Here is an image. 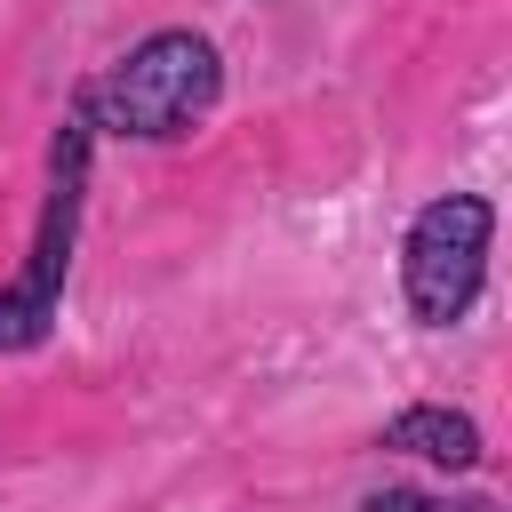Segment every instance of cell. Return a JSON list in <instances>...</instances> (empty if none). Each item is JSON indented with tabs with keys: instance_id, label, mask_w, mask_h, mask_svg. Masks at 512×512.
<instances>
[{
	"instance_id": "cell-1",
	"label": "cell",
	"mask_w": 512,
	"mask_h": 512,
	"mask_svg": "<svg viewBox=\"0 0 512 512\" xmlns=\"http://www.w3.org/2000/svg\"><path fill=\"white\" fill-rule=\"evenodd\" d=\"M216 88H224V64L200 32H152L136 56L112 64V80L96 88V112L112 128L160 144V136H184L192 120H208Z\"/></svg>"
},
{
	"instance_id": "cell-2",
	"label": "cell",
	"mask_w": 512,
	"mask_h": 512,
	"mask_svg": "<svg viewBox=\"0 0 512 512\" xmlns=\"http://www.w3.org/2000/svg\"><path fill=\"white\" fill-rule=\"evenodd\" d=\"M488 232H496V208H488L480 192H448V200H432V208L408 224V256H400V272H408V304H416V320L448 328V320L472 312L480 272H488Z\"/></svg>"
},
{
	"instance_id": "cell-3",
	"label": "cell",
	"mask_w": 512,
	"mask_h": 512,
	"mask_svg": "<svg viewBox=\"0 0 512 512\" xmlns=\"http://www.w3.org/2000/svg\"><path fill=\"white\" fill-rule=\"evenodd\" d=\"M80 176H88V128L72 120L56 136V184H48V216H40V240H32V272L0 296V352H24L48 336V312H56V288H64V248H72V216H80Z\"/></svg>"
},
{
	"instance_id": "cell-4",
	"label": "cell",
	"mask_w": 512,
	"mask_h": 512,
	"mask_svg": "<svg viewBox=\"0 0 512 512\" xmlns=\"http://www.w3.org/2000/svg\"><path fill=\"white\" fill-rule=\"evenodd\" d=\"M384 448L464 472V464L480 456V432H472V416H456V408H400V416L384 424Z\"/></svg>"
},
{
	"instance_id": "cell-5",
	"label": "cell",
	"mask_w": 512,
	"mask_h": 512,
	"mask_svg": "<svg viewBox=\"0 0 512 512\" xmlns=\"http://www.w3.org/2000/svg\"><path fill=\"white\" fill-rule=\"evenodd\" d=\"M368 512H496V504H440V496H416V488H384Z\"/></svg>"
}]
</instances>
